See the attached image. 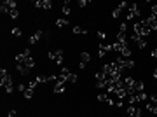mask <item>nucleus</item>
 I'll use <instances>...</instances> for the list:
<instances>
[{
	"label": "nucleus",
	"instance_id": "nucleus-1",
	"mask_svg": "<svg viewBox=\"0 0 157 117\" xmlns=\"http://www.w3.org/2000/svg\"><path fill=\"white\" fill-rule=\"evenodd\" d=\"M0 75H2V79H0V86L5 89V93H12L14 91V82H12V79H10L9 72L5 68L0 70Z\"/></svg>",
	"mask_w": 157,
	"mask_h": 117
},
{
	"label": "nucleus",
	"instance_id": "nucleus-2",
	"mask_svg": "<svg viewBox=\"0 0 157 117\" xmlns=\"http://www.w3.org/2000/svg\"><path fill=\"white\" fill-rule=\"evenodd\" d=\"M133 32H135V33H138L140 37H143V39H145L147 35L150 33V28L147 26L145 21L141 20V21H136L135 25H133Z\"/></svg>",
	"mask_w": 157,
	"mask_h": 117
},
{
	"label": "nucleus",
	"instance_id": "nucleus-3",
	"mask_svg": "<svg viewBox=\"0 0 157 117\" xmlns=\"http://www.w3.org/2000/svg\"><path fill=\"white\" fill-rule=\"evenodd\" d=\"M47 58L51 59V61H54L56 65H63V61H65V58H63V51H61V49H54V51H49Z\"/></svg>",
	"mask_w": 157,
	"mask_h": 117
},
{
	"label": "nucleus",
	"instance_id": "nucleus-4",
	"mask_svg": "<svg viewBox=\"0 0 157 117\" xmlns=\"http://www.w3.org/2000/svg\"><path fill=\"white\" fill-rule=\"evenodd\" d=\"M140 16H141L140 7H138L136 4H131V5H129V10H127V14H126V20H135V18H140Z\"/></svg>",
	"mask_w": 157,
	"mask_h": 117
},
{
	"label": "nucleus",
	"instance_id": "nucleus-5",
	"mask_svg": "<svg viewBox=\"0 0 157 117\" xmlns=\"http://www.w3.org/2000/svg\"><path fill=\"white\" fill-rule=\"evenodd\" d=\"M14 9H18V4H16L14 0H5V2H2V7H0L2 12H7V14H9L10 10H14Z\"/></svg>",
	"mask_w": 157,
	"mask_h": 117
},
{
	"label": "nucleus",
	"instance_id": "nucleus-6",
	"mask_svg": "<svg viewBox=\"0 0 157 117\" xmlns=\"http://www.w3.org/2000/svg\"><path fill=\"white\" fill-rule=\"evenodd\" d=\"M42 39H45V32H42V30H37V32L31 35L30 39H28V42H30V44H39Z\"/></svg>",
	"mask_w": 157,
	"mask_h": 117
},
{
	"label": "nucleus",
	"instance_id": "nucleus-7",
	"mask_svg": "<svg viewBox=\"0 0 157 117\" xmlns=\"http://www.w3.org/2000/svg\"><path fill=\"white\" fill-rule=\"evenodd\" d=\"M28 58H31V51H30L28 47L25 49L23 52H19V54H16V61H18V63H21V65H23V63H25V61H26Z\"/></svg>",
	"mask_w": 157,
	"mask_h": 117
},
{
	"label": "nucleus",
	"instance_id": "nucleus-8",
	"mask_svg": "<svg viewBox=\"0 0 157 117\" xmlns=\"http://www.w3.org/2000/svg\"><path fill=\"white\" fill-rule=\"evenodd\" d=\"M98 101L106 103V105H115V101L112 100V96H110L108 93H100V94H98Z\"/></svg>",
	"mask_w": 157,
	"mask_h": 117
},
{
	"label": "nucleus",
	"instance_id": "nucleus-9",
	"mask_svg": "<svg viewBox=\"0 0 157 117\" xmlns=\"http://www.w3.org/2000/svg\"><path fill=\"white\" fill-rule=\"evenodd\" d=\"M126 112H127L129 117H141V108L135 107V105H129V107L126 108Z\"/></svg>",
	"mask_w": 157,
	"mask_h": 117
},
{
	"label": "nucleus",
	"instance_id": "nucleus-10",
	"mask_svg": "<svg viewBox=\"0 0 157 117\" xmlns=\"http://www.w3.org/2000/svg\"><path fill=\"white\" fill-rule=\"evenodd\" d=\"M33 5H35L37 9H51L52 2L51 0H37V2H33Z\"/></svg>",
	"mask_w": 157,
	"mask_h": 117
},
{
	"label": "nucleus",
	"instance_id": "nucleus-11",
	"mask_svg": "<svg viewBox=\"0 0 157 117\" xmlns=\"http://www.w3.org/2000/svg\"><path fill=\"white\" fill-rule=\"evenodd\" d=\"M143 21L147 23V26L150 28V32H157V18H154V16L150 14V16H148L147 20H143Z\"/></svg>",
	"mask_w": 157,
	"mask_h": 117
},
{
	"label": "nucleus",
	"instance_id": "nucleus-12",
	"mask_svg": "<svg viewBox=\"0 0 157 117\" xmlns=\"http://www.w3.org/2000/svg\"><path fill=\"white\" fill-rule=\"evenodd\" d=\"M89 59H91V56H89V52H82V54H80V63H79V67H80V68L84 70L86 67H87Z\"/></svg>",
	"mask_w": 157,
	"mask_h": 117
},
{
	"label": "nucleus",
	"instance_id": "nucleus-13",
	"mask_svg": "<svg viewBox=\"0 0 157 117\" xmlns=\"http://www.w3.org/2000/svg\"><path fill=\"white\" fill-rule=\"evenodd\" d=\"M124 7H127V4H126V2H121V4H119V7H117V9H114V10H112V18H119V16H121V12H122V9H124Z\"/></svg>",
	"mask_w": 157,
	"mask_h": 117
},
{
	"label": "nucleus",
	"instance_id": "nucleus-14",
	"mask_svg": "<svg viewBox=\"0 0 157 117\" xmlns=\"http://www.w3.org/2000/svg\"><path fill=\"white\" fill-rule=\"evenodd\" d=\"M16 70H18V72H19L21 75H23V77H25V75H28V74H30V68H28V67H26V65H19V63H16Z\"/></svg>",
	"mask_w": 157,
	"mask_h": 117
},
{
	"label": "nucleus",
	"instance_id": "nucleus-15",
	"mask_svg": "<svg viewBox=\"0 0 157 117\" xmlns=\"http://www.w3.org/2000/svg\"><path fill=\"white\" fill-rule=\"evenodd\" d=\"M65 86H66V82L56 80V84H54V93H65Z\"/></svg>",
	"mask_w": 157,
	"mask_h": 117
},
{
	"label": "nucleus",
	"instance_id": "nucleus-16",
	"mask_svg": "<svg viewBox=\"0 0 157 117\" xmlns=\"http://www.w3.org/2000/svg\"><path fill=\"white\" fill-rule=\"evenodd\" d=\"M72 4H70V0H66L65 4H63V14L65 16H70V12H72V7H70Z\"/></svg>",
	"mask_w": 157,
	"mask_h": 117
},
{
	"label": "nucleus",
	"instance_id": "nucleus-17",
	"mask_svg": "<svg viewBox=\"0 0 157 117\" xmlns=\"http://www.w3.org/2000/svg\"><path fill=\"white\" fill-rule=\"evenodd\" d=\"M147 110H148V112H152V114L157 117V105H156V103H147Z\"/></svg>",
	"mask_w": 157,
	"mask_h": 117
},
{
	"label": "nucleus",
	"instance_id": "nucleus-18",
	"mask_svg": "<svg viewBox=\"0 0 157 117\" xmlns=\"http://www.w3.org/2000/svg\"><path fill=\"white\" fill-rule=\"evenodd\" d=\"M136 100H138V101H147V100H148V94H147L145 91H143V93H136Z\"/></svg>",
	"mask_w": 157,
	"mask_h": 117
},
{
	"label": "nucleus",
	"instance_id": "nucleus-19",
	"mask_svg": "<svg viewBox=\"0 0 157 117\" xmlns=\"http://www.w3.org/2000/svg\"><path fill=\"white\" fill-rule=\"evenodd\" d=\"M56 26H58V28H65V26H68V20H58L56 21Z\"/></svg>",
	"mask_w": 157,
	"mask_h": 117
},
{
	"label": "nucleus",
	"instance_id": "nucleus-20",
	"mask_svg": "<svg viewBox=\"0 0 157 117\" xmlns=\"http://www.w3.org/2000/svg\"><path fill=\"white\" fill-rule=\"evenodd\" d=\"M73 33H77V35H84V33H87V30L80 28V26H73Z\"/></svg>",
	"mask_w": 157,
	"mask_h": 117
},
{
	"label": "nucleus",
	"instance_id": "nucleus-21",
	"mask_svg": "<svg viewBox=\"0 0 157 117\" xmlns=\"http://www.w3.org/2000/svg\"><path fill=\"white\" fill-rule=\"evenodd\" d=\"M129 39L133 40V42H136V44H138V42H140V40L143 39V37H140V35H138V33H135V32H133V33H131V37H129Z\"/></svg>",
	"mask_w": 157,
	"mask_h": 117
},
{
	"label": "nucleus",
	"instance_id": "nucleus-22",
	"mask_svg": "<svg viewBox=\"0 0 157 117\" xmlns=\"http://www.w3.org/2000/svg\"><path fill=\"white\" fill-rule=\"evenodd\" d=\"M33 96V89H26V91H25V98H26V100H30V98Z\"/></svg>",
	"mask_w": 157,
	"mask_h": 117
},
{
	"label": "nucleus",
	"instance_id": "nucleus-23",
	"mask_svg": "<svg viewBox=\"0 0 157 117\" xmlns=\"http://www.w3.org/2000/svg\"><path fill=\"white\" fill-rule=\"evenodd\" d=\"M9 16H10V18H12V20H16V18H18V16H19V10H18V9L10 10V12H9Z\"/></svg>",
	"mask_w": 157,
	"mask_h": 117
},
{
	"label": "nucleus",
	"instance_id": "nucleus-24",
	"mask_svg": "<svg viewBox=\"0 0 157 117\" xmlns=\"http://www.w3.org/2000/svg\"><path fill=\"white\" fill-rule=\"evenodd\" d=\"M148 100H150L152 103H156V105H157V93H150V96H148Z\"/></svg>",
	"mask_w": 157,
	"mask_h": 117
},
{
	"label": "nucleus",
	"instance_id": "nucleus-25",
	"mask_svg": "<svg viewBox=\"0 0 157 117\" xmlns=\"http://www.w3.org/2000/svg\"><path fill=\"white\" fill-rule=\"evenodd\" d=\"M37 84H39V82H37V79H33V80H30V82H28V88H30V89H35V88H37Z\"/></svg>",
	"mask_w": 157,
	"mask_h": 117
},
{
	"label": "nucleus",
	"instance_id": "nucleus-26",
	"mask_svg": "<svg viewBox=\"0 0 157 117\" xmlns=\"http://www.w3.org/2000/svg\"><path fill=\"white\" fill-rule=\"evenodd\" d=\"M126 30H127V21H124V23L119 26V32H122V33H126Z\"/></svg>",
	"mask_w": 157,
	"mask_h": 117
},
{
	"label": "nucleus",
	"instance_id": "nucleus-27",
	"mask_svg": "<svg viewBox=\"0 0 157 117\" xmlns=\"http://www.w3.org/2000/svg\"><path fill=\"white\" fill-rule=\"evenodd\" d=\"M138 47H140V49H145V47H147V40L141 39L140 42H138Z\"/></svg>",
	"mask_w": 157,
	"mask_h": 117
},
{
	"label": "nucleus",
	"instance_id": "nucleus-28",
	"mask_svg": "<svg viewBox=\"0 0 157 117\" xmlns=\"http://www.w3.org/2000/svg\"><path fill=\"white\" fill-rule=\"evenodd\" d=\"M68 82H70V84H75V82H77V75H75V74H72V75L68 77Z\"/></svg>",
	"mask_w": 157,
	"mask_h": 117
},
{
	"label": "nucleus",
	"instance_id": "nucleus-29",
	"mask_svg": "<svg viewBox=\"0 0 157 117\" xmlns=\"http://www.w3.org/2000/svg\"><path fill=\"white\" fill-rule=\"evenodd\" d=\"M12 35H14V37H21V30L19 28H12Z\"/></svg>",
	"mask_w": 157,
	"mask_h": 117
},
{
	"label": "nucleus",
	"instance_id": "nucleus-30",
	"mask_svg": "<svg viewBox=\"0 0 157 117\" xmlns=\"http://www.w3.org/2000/svg\"><path fill=\"white\" fill-rule=\"evenodd\" d=\"M7 117H18V112H16V110H9Z\"/></svg>",
	"mask_w": 157,
	"mask_h": 117
},
{
	"label": "nucleus",
	"instance_id": "nucleus-31",
	"mask_svg": "<svg viewBox=\"0 0 157 117\" xmlns=\"http://www.w3.org/2000/svg\"><path fill=\"white\" fill-rule=\"evenodd\" d=\"M152 16L157 18V4H156V5H152Z\"/></svg>",
	"mask_w": 157,
	"mask_h": 117
},
{
	"label": "nucleus",
	"instance_id": "nucleus-32",
	"mask_svg": "<svg viewBox=\"0 0 157 117\" xmlns=\"http://www.w3.org/2000/svg\"><path fill=\"white\" fill-rule=\"evenodd\" d=\"M105 37H106V33H103V32H98V39H101V40H103Z\"/></svg>",
	"mask_w": 157,
	"mask_h": 117
},
{
	"label": "nucleus",
	"instance_id": "nucleus-33",
	"mask_svg": "<svg viewBox=\"0 0 157 117\" xmlns=\"http://www.w3.org/2000/svg\"><path fill=\"white\" fill-rule=\"evenodd\" d=\"M86 5H87V2H86V0H80V2H79V7H86Z\"/></svg>",
	"mask_w": 157,
	"mask_h": 117
},
{
	"label": "nucleus",
	"instance_id": "nucleus-34",
	"mask_svg": "<svg viewBox=\"0 0 157 117\" xmlns=\"http://www.w3.org/2000/svg\"><path fill=\"white\" fill-rule=\"evenodd\" d=\"M156 56H157V47H154L152 49V58H156Z\"/></svg>",
	"mask_w": 157,
	"mask_h": 117
},
{
	"label": "nucleus",
	"instance_id": "nucleus-35",
	"mask_svg": "<svg viewBox=\"0 0 157 117\" xmlns=\"http://www.w3.org/2000/svg\"><path fill=\"white\" fill-rule=\"evenodd\" d=\"M154 77H156V79H157V68H156V70H154Z\"/></svg>",
	"mask_w": 157,
	"mask_h": 117
},
{
	"label": "nucleus",
	"instance_id": "nucleus-36",
	"mask_svg": "<svg viewBox=\"0 0 157 117\" xmlns=\"http://www.w3.org/2000/svg\"><path fill=\"white\" fill-rule=\"evenodd\" d=\"M156 37H157V32H156Z\"/></svg>",
	"mask_w": 157,
	"mask_h": 117
},
{
	"label": "nucleus",
	"instance_id": "nucleus-37",
	"mask_svg": "<svg viewBox=\"0 0 157 117\" xmlns=\"http://www.w3.org/2000/svg\"><path fill=\"white\" fill-rule=\"evenodd\" d=\"M154 117H156V116H154Z\"/></svg>",
	"mask_w": 157,
	"mask_h": 117
}]
</instances>
